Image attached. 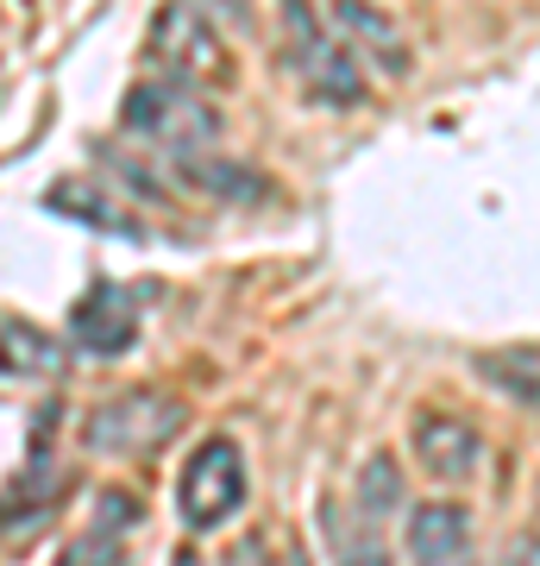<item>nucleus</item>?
<instances>
[{"label":"nucleus","instance_id":"f8f14e48","mask_svg":"<svg viewBox=\"0 0 540 566\" xmlns=\"http://www.w3.org/2000/svg\"><path fill=\"white\" fill-rule=\"evenodd\" d=\"M352 504H359L371 523H383V516L402 510V465L390 460V453H371V460L359 465V497H352Z\"/></svg>","mask_w":540,"mask_h":566},{"label":"nucleus","instance_id":"2eb2a0df","mask_svg":"<svg viewBox=\"0 0 540 566\" xmlns=\"http://www.w3.org/2000/svg\"><path fill=\"white\" fill-rule=\"evenodd\" d=\"M63 566H126V554H120V542L107 535H88V542H76V547H63Z\"/></svg>","mask_w":540,"mask_h":566},{"label":"nucleus","instance_id":"6e6552de","mask_svg":"<svg viewBox=\"0 0 540 566\" xmlns=\"http://www.w3.org/2000/svg\"><path fill=\"white\" fill-rule=\"evenodd\" d=\"M472 378L490 397L516 409H540V340H516V346H478L472 353Z\"/></svg>","mask_w":540,"mask_h":566},{"label":"nucleus","instance_id":"f3484780","mask_svg":"<svg viewBox=\"0 0 540 566\" xmlns=\"http://www.w3.org/2000/svg\"><path fill=\"white\" fill-rule=\"evenodd\" d=\"M340 566H396V560L383 554V542H371V535H364V542H346L340 547Z\"/></svg>","mask_w":540,"mask_h":566},{"label":"nucleus","instance_id":"f03ea898","mask_svg":"<svg viewBox=\"0 0 540 566\" xmlns=\"http://www.w3.org/2000/svg\"><path fill=\"white\" fill-rule=\"evenodd\" d=\"M189 428V403L170 397V390H120V397H107L82 416V447L88 453H158L170 447Z\"/></svg>","mask_w":540,"mask_h":566},{"label":"nucleus","instance_id":"9b49d317","mask_svg":"<svg viewBox=\"0 0 540 566\" xmlns=\"http://www.w3.org/2000/svg\"><path fill=\"white\" fill-rule=\"evenodd\" d=\"M63 365V346L51 334H39L32 322H7L0 327V371L7 378H44Z\"/></svg>","mask_w":540,"mask_h":566},{"label":"nucleus","instance_id":"39448f33","mask_svg":"<svg viewBox=\"0 0 540 566\" xmlns=\"http://www.w3.org/2000/svg\"><path fill=\"white\" fill-rule=\"evenodd\" d=\"M177 497H182V523L201 528V535L233 523V516L245 510V453H240V441L214 434L208 447H195L189 465H182Z\"/></svg>","mask_w":540,"mask_h":566},{"label":"nucleus","instance_id":"9d476101","mask_svg":"<svg viewBox=\"0 0 540 566\" xmlns=\"http://www.w3.org/2000/svg\"><path fill=\"white\" fill-rule=\"evenodd\" d=\"M453 554H472V510L453 504V497H427V504L409 510V560L434 566L453 560Z\"/></svg>","mask_w":540,"mask_h":566},{"label":"nucleus","instance_id":"0eeeda50","mask_svg":"<svg viewBox=\"0 0 540 566\" xmlns=\"http://www.w3.org/2000/svg\"><path fill=\"white\" fill-rule=\"evenodd\" d=\"M139 340V296L126 283H95L76 308H70V346L88 359H120Z\"/></svg>","mask_w":540,"mask_h":566},{"label":"nucleus","instance_id":"ddd939ff","mask_svg":"<svg viewBox=\"0 0 540 566\" xmlns=\"http://www.w3.org/2000/svg\"><path fill=\"white\" fill-rule=\"evenodd\" d=\"M182 177L201 182V189H214V196H233V202H258L264 196V177H252V170H240V164H226V158H201Z\"/></svg>","mask_w":540,"mask_h":566},{"label":"nucleus","instance_id":"7ed1b4c3","mask_svg":"<svg viewBox=\"0 0 540 566\" xmlns=\"http://www.w3.org/2000/svg\"><path fill=\"white\" fill-rule=\"evenodd\" d=\"M283 32H289V57L301 70V88L327 107H359L364 102V57L346 39H333L308 0H277Z\"/></svg>","mask_w":540,"mask_h":566},{"label":"nucleus","instance_id":"20e7f679","mask_svg":"<svg viewBox=\"0 0 540 566\" xmlns=\"http://www.w3.org/2000/svg\"><path fill=\"white\" fill-rule=\"evenodd\" d=\"M151 63H158L163 76L189 82V88L233 76V57H226L221 32H214V20L201 13L195 0H170L151 20Z\"/></svg>","mask_w":540,"mask_h":566},{"label":"nucleus","instance_id":"1a4fd4ad","mask_svg":"<svg viewBox=\"0 0 540 566\" xmlns=\"http://www.w3.org/2000/svg\"><path fill=\"white\" fill-rule=\"evenodd\" d=\"M333 25H340L346 44H352L359 57H371L378 70H390V76L409 70V39H402V25L390 20L383 7H371V0H333Z\"/></svg>","mask_w":540,"mask_h":566},{"label":"nucleus","instance_id":"4468645a","mask_svg":"<svg viewBox=\"0 0 540 566\" xmlns=\"http://www.w3.org/2000/svg\"><path fill=\"white\" fill-rule=\"evenodd\" d=\"M51 208L57 214H76V221L88 227H107V233H133V221H126L114 202H88V189H76V182H63V189H51Z\"/></svg>","mask_w":540,"mask_h":566},{"label":"nucleus","instance_id":"f257e3e1","mask_svg":"<svg viewBox=\"0 0 540 566\" xmlns=\"http://www.w3.org/2000/svg\"><path fill=\"white\" fill-rule=\"evenodd\" d=\"M120 120H126V133H139V139L151 145L158 158H170L177 170L214 158V139H221L214 102H208L201 88H189V82H177V76L139 82V88L126 95Z\"/></svg>","mask_w":540,"mask_h":566},{"label":"nucleus","instance_id":"423d86ee","mask_svg":"<svg viewBox=\"0 0 540 566\" xmlns=\"http://www.w3.org/2000/svg\"><path fill=\"white\" fill-rule=\"evenodd\" d=\"M409 453L427 479L441 485H472L484 465V434L478 422H465L459 409H421L415 428H409Z\"/></svg>","mask_w":540,"mask_h":566},{"label":"nucleus","instance_id":"a211bd4d","mask_svg":"<svg viewBox=\"0 0 540 566\" xmlns=\"http://www.w3.org/2000/svg\"><path fill=\"white\" fill-rule=\"evenodd\" d=\"M221 566H264V542H258V535H252V542H240Z\"/></svg>","mask_w":540,"mask_h":566},{"label":"nucleus","instance_id":"dca6fc26","mask_svg":"<svg viewBox=\"0 0 540 566\" xmlns=\"http://www.w3.org/2000/svg\"><path fill=\"white\" fill-rule=\"evenodd\" d=\"M497 566H540V535H534V528H528V535H509Z\"/></svg>","mask_w":540,"mask_h":566}]
</instances>
